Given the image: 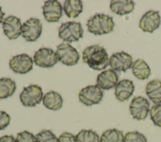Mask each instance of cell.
I'll list each match as a JSON object with an SVG mask.
<instances>
[{"label": "cell", "mask_w": 161, "mask_h": 142, "mask_svg": "<svg viewBox=\"0 0 161 142\" xmlns=\"http://www.w3.org/2000/svg\"><path fill=\"white\" fill-rule=\"evenodd\" d=\"M150 116L154 125L161 128V104L153 105L151 108Z\"/></svg>", "instance_id": "484cf974"}, {"label": "cell", "mask_w": 161, "mask_h": 142, "mask_svg": "<svg viewBox=\"0 0 161 142\" xmlns=\"http://www.w3.org/2000/svg\"><path fill=\"white\" fill-rule=\"evenodd\" d=\"M9 115L4 111H0V130L5 129L10 123Z\"/></svg>", "instance_id": "f1b7e54d"}, {"label": "cell", "mask_w": 161, "mask_h": 142, "mask_svg": "<svg viewBox=\"0 0 161 142\" xmlns=\"http://www.w3.org/2000/svg\"><path fill=\"white\" fill-rule=\"evenodd\" d=\"M118 75L111 69L102 71L97 76V85L103 89H109L114 87L118 81Z\"/></svg>", "instance_id": "9a60e30c"}, {"label": "cell", "mask_w": 161, "mask_h": 142, "mask_svg": "<svg viewBox=\"0 0 161 142\" xmlns=\"http://www.w3.org/2000/svg\"><path fill=\"white\" fill-rule=\"evenodd\" d=\"M34 63L42 68L53 67L58 61L56 53L50 48H42L36 51L33 56Z\"/></svg>", "instance_id": "52a82bcc"}, {"label": "cell", "mask_w": 161, "mask_h": 142, "mask_svg": "<svg viewBox=\"0 0 161 142\" xmlns=\"http://www.w3.org/2000/svg\"><path fill=\"white\" fill-rule=\"evenodd\" d=\"M43 91L40 86L31 84L25 87L19 94V99L25 106L33 107L39 104L43 99Z\"/></svg>", "instance_id": "277c9868"}, {"label": "cell", "mask_w": 161, "mask_h": 142, "mask_svg": "<svg viewBox=\"0 0 161 142\" xmlns=\"http://www.w3.org/2000/svg\"><path fill=\"white\" fill-rule=\"evenodd\" d=\"M22 26L19 18L9 16L3 23V28L4 34L9 39H17L22 33Z\"/></svg>", "instance_id": "4fadbf2b"}, {"label": "cell", "mask_w": 161, "mask_h": 142, "mask_svg": "<svg viewBox=\"0 0 161 142\" xmlns=\"http://www.w3.org/2000/svg\"><path fill=\"white\" fill-rule=\"evenodd\" d=\"M110 9L116 14H128L135 9V3L131 0H113L110 2Z\"/></svg>", "instance_id": "e0dca14e"}, {"label": "cell", "mask_w": 161, "mask_h": 142, "mask_svg": "<svg viewBox=\"0 0 161 142\" xmlns=\"http://www.w3.org/2000/svg\"><path fill=\"white\" fill-rule=\"evenodd\" d=\"M83 29L80 23L70 21L62 23L58 29V36L65 41H77L83 37Z\"/></svg>", "instance_id": "3957f363"}, {"label": "cell", "mask_w": 161, "mask_h": 142, "mask_svg": "<svg viewBox=\"0 0 161 142\" xmlns=\"http://www.w3.org/2000/svg\"><path fill=\"white\" fill-rule=\"evenodd\" d=\"M9 67L11 70L19 74H26L33 69V59L26 54L13 56L9 60Z\"/></svg>", "instance_id": "9c48e42d"}, {"label": "cell", "mask_w": 161, "mask_h": 142, "mask_svg": "<svg viewBox=\"0 0 161 142\" xmlns=\"http://www.w3.org/2000/svg\"><path fill=\"white\" fill-rule=\"evenodd\" d=\"M76 142H100L97 133L92 129H82L75 135Z\"/></svg>", "instance_id": "cb8c5ba5"}, {"label": "cell", "mask_w": 161, "mask_h": 142, "mask_svg": "<svg viewBox=\"0 0 161 142\" xmlns=\"http://www.w3.org/2000/svg\"><path fill=\"white\" fill-rule=\"evenodd\" d=\"M82 60L91 68L101 71L109 64V58L106 49L101 45H92L82 52Z\"/></svg>", "instance_id": "6da1fadb"}, {"label": "cell", "mask_w": 161, "mask_h": 142, "mask_svg": "<svg viewBox=\"0 0 161 142\" xmlns=\"http://www.w3.org/2000/svg\"><path fill=\"white\" fill-rule=\"evenodd\" d=\"M135 90L133 83L130 79H122L119 81L115 87L114 94L119 101L128 100L133 94Z\"/></svg>", "instance_id": "2e32d148"}, {"label": "cell", "mask_w": 161, "mask_h": 142, "mask_svg": "<svg viewBox=\"0 0 161 142\" xmlns=\"http://www.w3.org/2000/svg\"><path fill=\"white\" fill-rule=\"evenodd\" d=\"M88 31L95 35H102L112 32L114 23L113 18L104 14H96L86 24Z\"/></svg>", "instance_id": "7a4b0ae2"}, {"label": "cell", "mask_w": 161, "mask_h": 142, "mask_svg": "<svg viewBox=\"0 0 161 142\" xmlns=\"http://www.w3.org/2000/svg\"><path fill=\"white\" fill-rule=\"evenodd\" d=\"M131 70L134 76L142 80L147 79L151 73L150 67L142 58H138L132 63Z\"/></svg>", "instance_id": "ffe728a7"}, {"label": "cell", "mask_w": 161, "mask_h": 142, "mask_svg": "<svg viewBox=\"0 0 161 142\" xmlns=\"http://www.w3.org/2000/svg\"><path fill=\"white\" fill-rule=\"evenodd\" d=\"M146 94L155 104H161V81L153 79L148 82L146 86Z\"/></svg>", "instance_id": "ac0fdd59"}, {"label": "cell", "mask_w": 161, "mask_h": 142, "mask_svg": "<svg viewBox=\"0 0 161 142\" xmlns=\"http://www.w3.org/2000/svg\"><path fill=\"white\" fill-rule=\"evenodd\" d=\"M43 104L47 108L56 111L62 108L63 98L58 93L51 91L43 96Z\"/></svg>", "instance_id": "d6986e66"}, {"label": "cell", "mask_w": 161, "mask_h": 142, "mask_svg": "<svg viewBox=\"0 0 161 142\" xmlns=\"http://www.w3.org/2000/svg\"><path fill=\"white\" fill-rule=\"evenodd\" d=\"M4 16H5V13L4 12H3L2 8H1V7H0V24L3 22Z\"/></svg>", "instance_id": "1f68e13d"}, {"label": "cell", "mask_w": 161, "mask_h": 142, "mask_svg": "<svg viewBox=\"0 0 161 142\" xmlns=\"http://www.w3.org/2000/svg\"><path fill=\"white\" fill-rule=\"evenodd\" d=\"M123 142H147V140L144 134L135 131L126 133L124 136Z\"/></svg>", "instance_id": "4316f807"}, {"label": "cell", "mask_w": 161, "mask_h": 142, "mask_svg": "<svg viewBox=\"0 0 161 142\" xmlns=\"http://www.w3.org/2000/svg\"><path fill=\"white\" fill-rule=\"evenodd\" d=\"M56 54L58 60L66 66L76 64L79 60V54L77 49L67 43H63L57 48Z\"/></svg>", "instance_id": "5b68a950"}, {"label": "cell", "mask_w": 161, "mask_h": 142, "mask_svg": "<svg viewBox=\"0 0 161 142\" xmlns=\"http://www.w3.org/2000/svg\"><path fill=\"white\" fill-rule=\"evenodd\" d=\"M63 9L69 18H75L83 11L82 3L80 0H66Z\"/></svg>", "instance_id": "44dd1931"}, {"label": "cell", "mask_w": 161, "mask_h": 142, "mask_svg": "<svg viewBox=\"0 0 161 142\" xmlns=\"http://www.w3.org/2000/svg\"><path fill=\"white\" fill-rule=\"evenodd\" d=\"M0 142H16V139L13 135H4L0 137Z\"/></svg>", "instance_id": "4dcf8cb0"}, {"label": "cell", "mask_w": 161, "mask_h": 142, "mask_svg": "<svg viewBox=\"0 0 161 142\" xmlns=\"http://www.w3.org/2000/svg\"><path fill=\"white\" fill-rule=\"evenodd\" d=\"M42 32V23L36 18H31L23 23L21 35L27 41L33 42L36 41Z\"/></svg>", "instance_id": "ba28073f"}, {"label": "cell", "mask_w": 161, "mask_h": 142, "mask_svg": "<svg viewBox=\"0 0 161 142\" xmlns=\"http://www.w3.org/2000/svg\"><path fill=\"white\" fill-rule=\"evenodd\" d=\"M16 142H38V140L33 133L25 130L17 134Z\"/></svg>", "instance_id": "83f0119b"}, {"label": "cell", "mask_w": 161, "mask_h": 142, "mask_svg": "<svg viewBox=\"0 0 161 142\" xmlns=\"http://www.w3.org/2000/svg\"><path fill=\"white\" fill-rule=\"evenodd\" d=\"M16 89V83L11 78H3L0 79V99H6L12 96Z\"/></svg>", "instance_id": "7402d4cb"}, {"label": "cell", "mask_w": 161, "mask_h": 142, "mask_svg": "<svg viewBox=\"0 0 161 142\" xmlns=\"http://www.w3.org/2000/svg\"><path fill=\"white\" fill-rule=\"evenodd\" d=\"M38 142H58V138L49 129H44L35 136Z\"/></svg>", "instance_id": "d4e9b609"}, {"label": "cell", "mask_w": 161, "mask_h": 142, "mask_svg": "<svg viewBox=\"0 0 161 142\" xmlns=\"http://www.w3.org/2000/svg\"><path fill=\"white\" fill-rule=\"evenodd\" d=\"M132 63V56L125 51L114 53L109 58L111 68L119 72H126L130 68Z\"/></svg>", "instance_id": "7c38bea8"}, {"label": "cell", "mask_w": 161, "mask_h": 142, "mask_svg": "<svg viewBox=\"0 0 161 142\" xmlns=\"http://www.w3.org/2000/svg\"><path fill=\"white\" fill-rule=\"evenodd\" d=\"M161 23V18L158 11H148L142 17L139 28L145 33H152L158 28Z\"/></svg>", "instance_id": "8fae6325"}, {"label": "cell", "mask_w": 161, "mask_h": 142, "mask_svg": "<svg viewBox=\"0 0 161 142\" xmlns=\"http://www.w3.org/2000/svg\"><path fill=\"white\" fill-rule=\"evenodd\" d=\"M58 142H76L75 136L68 132H64L58 137Z\"/></svg>", "instance_id": "f546056e"}, {"label": "cell", "mask_w": 161, "mask_h": 142, "mask_svg": "<svg viewBox=\"0 0 161 142\" xmlns=\"http://www.w3.org/2000/svg\"><path fill=\"white\" fill-rule=\"evenodd\" d=\"M124 135L122 131L116 128L104 131L100 138V142H123Z\"/></svg>", "instance_id": "603a6c76"}, {"label": "cell", "mask_w": 161, "mask_h": 142, "mask_svg": "<svg viewBox=\"0 0 161 142\" xmlns=\"http://www.w3.org/2000/svg\"><path fill=\"white\" fill-rule=\"evenodd\" d=\"M42 9L45 19L49 23L58 22L62 16V7L58 1H45Z\"/></svg>", "instance_id": "5bb4252c"}, {"label": "cell", "mask_w": 161, "mask_h": 142, "mask_svg": "<svg viewBox=\"0 0 161 142\" xmlns=\"http://www.w3.org/2000/svg\"><path fill=\"white\" fill-rule=\"evenodd\" d=\"M103 97V91L97 84L87 86L79 93V101L87 106L99 103Z\"/></svg>", "instance_id": "8992f818"}, {"label": "cell", "mask_w": 161, "mask_h": 142, "mask_svg": "<svg viewBox=\"0 0 161 142\" xmlns=\"http://www.w3.org/2000/svg\"><path fill=\"white\" fill-rule=\"evenodd\" d=\"M150 104L148 100L137 96L133 98L130 105V111L133 118L138 120H145L149 111Z\"/></svg>", "instance_id": "30bf717a"}]
</instances>
